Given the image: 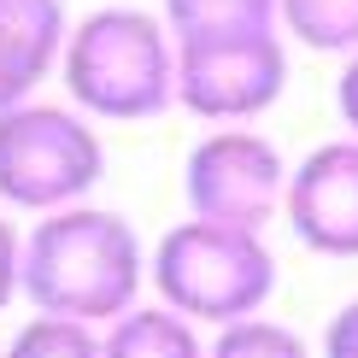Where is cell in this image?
<instances>
[{
  "mask_svg": "<svg viewBox=\"0 0 358 358\" xmlns=\"http://www.w3.org/2000/svg\"><path fill=\"white\" fill-rule=\"evenodd\" d=\"M147 282H153V252L141 229L112 206H65L36 217V229L24 235V300L48 317L112 329L124 311L141 306Z\"/></svg>",
  "mask_w": 358,
  "mask_h": 358,
  "instance_id": "obj_1",
  "label": "cell"
},
{
  "mask_svg": "<svg viewBox=\"0 0 358 358\" xmlns=\"http://www.w3.org/2000/svg\"><path fill=\"white\" fill-rule=\"evenodd\" d=\"M65 94L100 124H141L176 106V36L141 6H94L71 24Z\"/></svg>",
  "mask_w": 358,
  "mask_h": 358,
  "instance_id": "obj_2",
  "label": "cell"
},
{
  "mask_svg": "<svg viewBox=\"0 0 358 358\" xmlns=\"http://www.w3.org/2000/svg\"><path fill=\"white\" fill-rule=\"evenodd\" d=\"M276 294V252L259 229L182 217L153 241V300L200 329H229L259 317Z\"/></svg>",
  "mask_w": 358,
  "mask_h": 358,
  "instance_id": "obj_3",
  "label": "cell"
},
{
  "mask_svg": "<svg viewBox=\"0 0 358 358\" xmlns=\"http://www.w3.org/2000/svg\"><path fill=\"white\" fill-rule=\"evenodd\" d=\"M100 176H106V141L88 112L24 100L0 117V206L48 217L83 206Z\"/></svg>",
  "mask_w": 358,
  "mask_h": 358,
  "instance_id": "obj_4",
  "label": "cell"
},
{
  "mask_svg": "<svg viewBox=\"0 0 358 358\" xmlns=\"http://www.w3.org/2000/svg\"><path fill=\"white\" fill-rule=\"evenodd\" d=\"M288 182H294V165L252 124L206 129L182 159L188 217L223 223V229H259L264 235V223H276L288 212Z\"/></svg>",
  "mask_w": 358,
  "mask_h": 358,
  "instance_id": "obj_5",
  "label": "cell"
},
{
  "mask_svg": "<svg viewBox=\"0 0 358 358\" xmlns=\"http://www.w3.org/2000/svg\"><path fill=\"white\" fill-rule=\"evenodd\" d=\"M288 88V36H217V41H176V106L212 129H235L264 117Z\"/></svg>",
  "mask_w": 358,
  "mask_h": 358,
  "instance_id": "obj_6",
  "label": "cell"
},
{
  "mask_svg": "<svg viewBox=\"0 0 358 358\" xmlns=\"http://www.w3.org/2000/svg\"><path fill=\"white\" fill-rule=\"evenodd\" d=\"M288 229L323 259H358V136H335L294 165Z\"/></svg>",
  "mask_w": 358,
  "mask_h": 358,
  "instance_id": "obj_7",
  "label": "cell"
},
{
  "mask_svg": "<svg viewBox=\"0 0 358 358\" xmlns=\"http://www.w3.org/2000/svg\"><path fill=\"white\" fill-rule=\"evenodd\" d=\"M71 18L65 0H0V117L65 65Z\"/></svg>",
  "mask_w": 358,
  "mask_h": 358,
  "instance_id": "obj_8",
  "label": "cell"
},
{
  "mask_svg": "<svg viewBox=\"0 0 358 358\" xmlns=\"http://www.w3.org/2000/svg\"><path fill=\"white\" fill-rule=\"evenodd\" d=\"M106 358H206V341L200 323H188L165 300H141L106 329Z\"/></svg>",
  "mask_w": 358,
  "mask_h": 358,
  "instance_id": "obj_9",
  "label": "cell"
},
{
  "mask_svg": "<svg viewBox=\"0 0 358 358\" xmlns=\"http://www.w3.org/2000/svg\"><path fill=\"white\" fill-rule=\"evenodd\" d=\"M165 24L176 41L259 36V29H282V0H165Z\"/></svg>",
  "mask_w": 358,
  "mask_h": 358,
  "instance_id": "obj_10",
  "label": "cell"
},
{
  "mask_svg": "<svg viewBox=\"0 0 358 358\" xmlns=\"http://www.w3.org/2000/svg\"><path fill=\"white\" fill-rule=\"evenodd\" d=\"M282 36L311 53H358V0H282Z\"/></svg>",
  "mask_w": 358,
  "mask_h": 358,
  "instance_id": "obj_11",
  "label": "cell"
},
{
  "mask_svg": "<svg viewBox=\"0 0 358 358\" xmlns=\"http://www.w3.org/2000/svg\"><path fill=\"white\" fill-rule=\"evenodd\" d=\"M0 352L6 358H106V329L36 311V317L12 335V347H0Z\"/></svg>",
  "mask_w": 358,
  "mask_h": 358,
  "instance_id": "obj_12",
  "label": "cell"
},
{
  "mask_svg": "<svg viewBox=\"0 0 358 358\" xmlns=\"http://www.w3.org/2000/svg\"><path fill=\"white\" fill-rule=\"evenodd\" d=\"M206 358H311V347L288 329V323H276V317L259 311V317H241V323H229V329H212Z\"/></svg>",
  "mask_w": 358,
  "mask_h": 358,
  "instance_id": "obj_13",
  "label": "cell"
},
{
  "mask_svg": "<svg viewBox=\"0 0 358 358\" xmlns=\"http://www.w3.org/2000/svg\"><path fill=\"white\" fill-rule=\"evenodd\" d=\"M24 294V235L0 217V311Z\"/></svg>",
  "mask_w": 358,
  "mask_h": 358,
  "instance_id": "obj_14",
  "label": "cell"
},
{
  "mask_svg": "<svg viewBox=\"0 0 358 358\" xmlns=\"http://www.w3.org/2000/svg\"><path fill=\"white\" fill-rule=\"evenodd\" d=\"M317 358H358V294L335 311L329 323H323V347H317Z\"/></svg>",
  "mask_w": 358,
  "mask_h": 358,
  "instance_id": "obj_15",
  "label": "cell"
},
{
  "mask_svg": "<svg viewBox=\"0 0 358 358\" xmlns=\"http://www.w3.org/2000/svg\"><path fill=\"white\" fill-rule=\"evenodd\" d=\"M335 112L347 124V136H358V53L341 65V83H335Z\"/></svg>",
  "mask_w": 358,
  "mask_h": 358,
  "instance_id": "obj_16",
  "label": "cell"
},
{
  "mask_svg": "<svg viewBox=\"0 0 358 358\" xmlns=\"http://www.w3.org/2000/svg\"><path fill=\"white\" fill-rule=\"evenodd\" d=\"M0 358H6V352H0Z\"/></svg>",
  "mask_w": 358,
  "mask_h": 358,
  "instance_id": "obj_17",
  "label": "cell"
}]
</instances>
